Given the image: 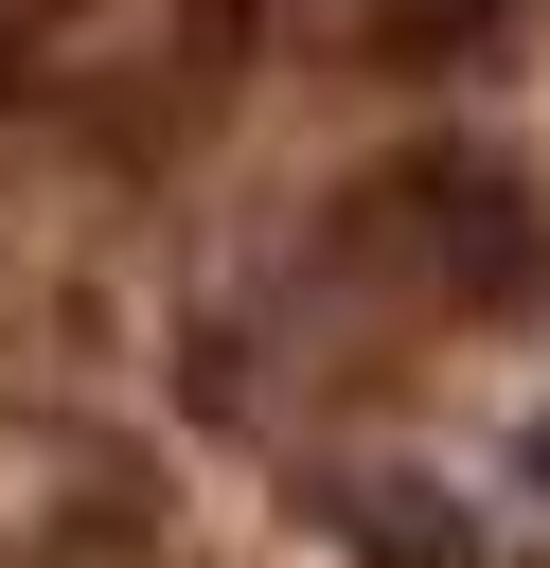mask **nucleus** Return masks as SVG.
<instances>
[{
	"label": "nucleus",
	"mask_w": 550,
	"mask_h": 568,
	"mask_svg": "<svg viewBox=\"0 0 550 568\" xmlns=\"http://www.w3.org/2000/svg\"><path fill=\"white\" fill-rule=\"evenodd\" d=\"M497 18H515V0H355V36H373V53H479Z\"/></svg>",
	"instance_id": "obj_1"
}]
</instances>
